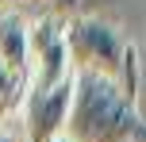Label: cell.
<instances>
[{"label":"cell","mask_w":146,"mask_h":142,"mask_svg":"<svg viewBox=\"0 0 146 142\" xmlns=\"http://www.w3.org/2000/svg\"><path fill=\"white\" fill-rule=\"evenodd\" d=\"M0 65H8L15 77L31 81V61H27V23L23 15L4 12L0 15Z\"/></svg>","instance_id":"cell-5"},{"label":"cell","mask_w":146,"mask_h":142,"mask_svg":"<svg viewBox=\"0 0 146 142\" xmlns=\"http://www.w3.org/2000/svg\"><path fill=\"white\" fill-rule=\"evenodd\" d=\"M0 142H23V138H12V135H4V131H0Z\"/></svg>","instance_id":"cell-7"},{"label":"cell","mask_w":146,"mask_h":142,"mask_svg":"<svg viewBox=\"0 0 146 142\" xmlns=\"http://www.w3.org/2000/svg\"><path fill=\"white\" fill-rule=\"evenodd\" d=\"M69 92H73V77L50 89L27 85L23 92V142H54L66 127V112H69Z\"/></svg>","instance_id":"cell-4"},{"label":"cell","mask_w":146,"mask_h":142,"mask_svg":"<svg viewBox=\"0 0 146 142\" xmlns=\"http://www.w3.org/2000/svg\"><path fill=\"white\" fill-rule=\"evenodd\" d=\"M139 104L119 92L115 81L96 73H73L69 112L62 138L69 142H139Z\"/></svg>","instance_id":"cell-1"},{"label":"cell","mask_w":146,"mask_h":142,"mask_svg":"<svg viewBox=\"0 0 146 142\" xmlns=\"http://www.w3.org/2000/svg\"><path fill=\"white\" fill-rule=\"evenodd\" d=\"M54 142H69V138H62V135H58V138H54Z\"/></svg>","instance_id":"cell-8"},{"label":"cell","mask_w":146,"mask_h":142,"mask_svg":"<svg viewBox=\"0 0 146 142\" xmlns=\"http://www.w3.org/2000/svg\"><path fill=\"white\" fill-rule=\"evenodd\" d=\"M27 61H31V81L38 89H50L73 77L69 58H66V35H62V19L42 15V19L27 23Z\"/></svg>","instance_id":"cell-3"},{"label":"cell","mask_w":146,"mask_h":142,"mask_svg":"<svg viewBox=\"0 0 146 142\" xmlns=\"http://www.w3.org/2000/svg\"><path fill=\"white\" fill-rule=\"evenodd\" d=\"M23 92H27V81H23V77H15L8 65H0V123H4L12 112H19Z\"/></svg>","instance_id":"cell-6"},{"label":"cell","mask_w":146,"mask_h":142,"mask_svg":"<svg viewBox=\"0 0 146 142\" xmlns=\"http://www.w3.org/2000/svg\"><path fill=\"white\" fill-rule=\"evenodd\" d=\"M62 35H66V58H69L73 73H96V77H108V81L119 77L131 38L115 23L96 19V15H77V19L62 23Z\"/></svg>","instance_id":"cell-2"}]
</instances>
